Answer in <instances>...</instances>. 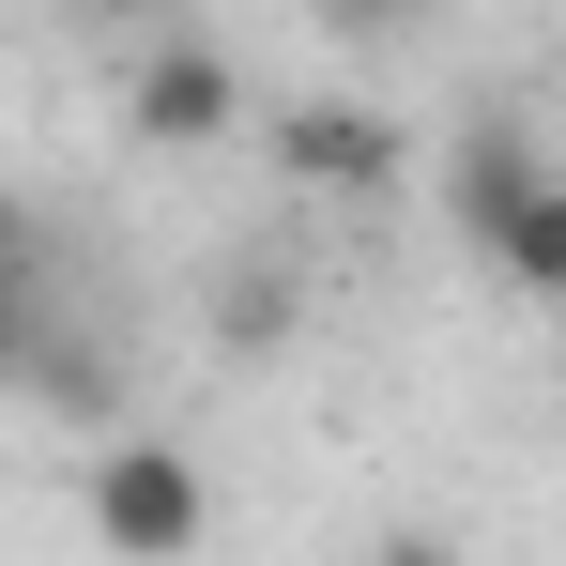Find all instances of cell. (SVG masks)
Instances as JSON below:
<instances>
[{
    "label": "cell",
    "instance_id": "277c9868",
    "mask_svg": "<svg viewBox=\"0 0 566 566\" xmlns=\"http://www.w3.org/2000/svg\"><path fill=\"white\" fill-rule=\"evenodd\" d=\"M276 169H291V185L368 199V185H398V138H382L368 107H276Z\"/></svg>",
    "mask_w": 566,
    "mask_h": 566
},
{
    "label": "cell",
    "instance_id": "3957f363",
    "mask_svg": "<svg viewBox=\"0 0 566 566\" xmlns=\"http://www.w3.org/2000/svg\"><path fill=\"white\" fill-rule=\"evenodd\" d=\"M123 123H138L154 154H199V138H230V123H245V62H230V46H199V31H169V46L123 77Z\"/></svg>",
    "mask_w": 566,
    "mask_h": 566
},
{
    "label": "cell",
    "instance_id": "5b68a950",
    "mask_svg": "<svg viewBox=\"0 0 566 566\" xmlns=\"http://www.w3.org/2000/svg\"><path fill=\"white\" fill-rule=\"evenodd\" d=\"M46 337H62V261H46L31 214H0V398L46 368Z\"/></svg>",
    "mask_w": 566,
    "mask_h": 566
},
{
    "label": "cell",
    "instance_id": "ba28073f",
    "mask_svg": "<svg viewBox=\"0 0 566 566\" xmlns=\"http://www.w3.org/2000/svg\"><path fill=\"white\" fill-rule=\"evenodd\" d=\"M93 15H107V0H93Z\"/></svg>",
    "mask_w": 566,
    "mask_h": 566
},
{
    "label": "cell",
    "instance_id": "6da1fadb",
    "mask_svg": "<svg viewBox=\"0 0 566 566\" xmlns=\"http://www.w3.org/2000/svg\"><path fill=\"white\" fill-rule=\"evenodd\" d=\"M444 214L490 245L505 291H566V185H552V154L521 123H474L460 154H444Z\"/></svg>",
    "mask_w": 566,
    "mask_h": 566
},
{
    "label": "cell",
    "instance_id": "8992f818",
    "mask_svg": "<svg viewBox=\"0 0 566 566\" xmlns=\"http://www.w3.org/2000/svg\"><path fill=\"white\" fill-rule=\"evenodd\" d=\"M291 337V276H230V353H276Z\"/></svg>",
    "mask_w": 566,
    "mask_h": 566
},
{
    "label": "cell",
    "instance_id": "7a4b0ae2",
    "mask_svg": "<svg viewBox=\"0 0 566 566\" xmlns=\"http://www.w3.org/2000/svg\"><path fill=\"white\" fill-rule=\"evenodd\" d=\"M77 505H93V536L123 566H185L199 536H214V474L185 460V444H154V429H123V444H93V474H77Z\"/></svg>",
    "mask_w": 566,
    "mask_h": 566
},
{
    "label": "cell",
    "instance_id": "52a82bcc",
    "mask_svg": "<svg viewBox=\"0 0 566 566\" xmlns=\"http://www.w3.org/2000/svg\"><path fill=\"white\" fill-rule=\"evenodd\" d=\"M368 566H474V552H460V536H382Z\"/></svg>",
    "mask_w": 566,
    "mask_h": 566
}]
</instances>
